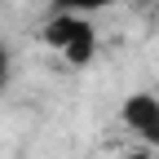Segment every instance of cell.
Listing matches in <instances>:
<instances>
[{
	"label": "cell",
	"instance_id": "cell-1",
	"mask_svg": "<svg viewBox=\"0 0 159 159\" xmlns=\"http://www.w3.org/2000/svg\"><path fill=\"white\" fill-rule=\"evenodd\" d=\"M40 40L62 57L66 66H89L97 57V27L89 13H66V9H49Z\"/></svg>",
	"mask_w": 159,
	"mask_h": 159
},
{
	"label": "cell",
	"instance_id": "cell-2",
	"mask_svg": "<svg viewBox=\"0 0 159 159\" xmlns=\"http://www.w3.org/2000/svg\"><path fill=\"white\" fill-rule=\"evenodd\" d=\"M119 119H124V128H128L146 150L159 155V97H155V93H133V97H124Z\"/></svg>",
	"mask_w": 159,
	"mask_h": 159
},
{
	"label": "cell",
	"instance_id": "cell-3",
	"mask_svg": "<svg viewBox=\"0 0 159 159\" xmlns=\"http://www.w3.org/2000/svg\"><path fill=\"white\" fill-rule=\"evenodd\" d=\"M115 0H49V9H66V13H102V9H111Z\"/></svg>",
	"mask_w": 159,
	"mask_h": 159
},
{
	"label": "cell",
	"instance_id": "cell-4",
	"mask_svg": "<svg viewBox=\"0 0 159 159\" xmlns=\"http://www.w3.org/2000/svg\"><path fill=\"white\" fill-rule=\"evenodd\" d=\"M9 80H13V53H9L5 40H0V93L9 89Z\"/></svg>",
	"mask_w": 159,
	"mask_h": 159
},
{
	"label": "cell",
	"instance_id": "cell-5",
	"mask_svg": "<svg viewBox=\"0 0 159 159\" xmlns=\"http://www.w3.org/2000/svg\"><path fill=\"white\" fill-rule=\"evenodd\" d=\"M124 159H155V150H146V146H137V150H128Z\"/></svg>",
	"mask_w": 159,
	"mask_h": 159
},
{
	"label": "cell",
	"instance_id": "cell-6",
	"mask_svg": "<svg viewBox=\"0 0 159 159\" xmlns=\"http://www.w3.org/2000/svg\"><path fill=\"white\" fill-rule=\"evenodd\" d=\"M155 5H159V0H155Z\"/></svg>",
	"mask_w": 159,
	"mask_h": 159
}]
</instances>
